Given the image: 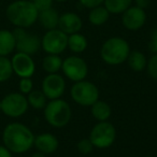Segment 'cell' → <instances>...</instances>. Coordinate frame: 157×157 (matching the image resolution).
Wrapping results in <instances>:
<instances>
[{"instance_id":"obj_1","label":"cell","mask_w":157,"mask_h":157,"mask_svg":"<svg viewBox=\"0 0 157 157\" xmlns=\"http://www.w3.org/2000/svg\"><path fill=\"white\" fill-rule=\"evenodd\" d=\"M35 135L31 129L20 122L8 124L2 131V143L13 154H24L33 147Z\"/></svg>"},{"instance_id":"obj_2","label":"cell","mask_w":157,"mask_h":157,"mask_svg":"<svg viewBox=\"0 0 157 157\" xmlns=\"http://www.w3.org/2000/svg\"><path fill=\"white\" fill-rule=\"evenodd\" d=\"M9 22L15 27L29 28L38 21L39 12L29 0H16L10 3L6 10Z\"/></svg>"},{"instance_id":"obj_3","label":"cell","mask_w":157,"mask_h":157,"mask_svg":"<svg viewBox=\"0 0 157 157\" xmlns=\"http://www.w3.org/2000/svg\"><path fill=\"white\" fill-rule=\"evenodd\" d=\"M130 51V45L124 38L111 37L101 45L100 57L107 65L120 66L127 60Z\"/></svg>"},{"instance_id":"obj_4","label":"cell","mask_w":157,"mask_h":157,"mask_svg":"<svg viewBox=\"0 0 157 157\" xmlns=\"http://www.w3.org/2000/svg\"><path fill=\"white\" fill-rule=\"evenodd\" d=\"M43 113L46 123L54 128H63L67 126L72 118L71 107L61 98L48 101L43 109Z\"/></svg>"},{"instance_id":"obj_5","label":"cell","mask_w":157,"mask_h":157,"mask_svg":"<svg viewBox=\"0 0 157 157\" xmlns=\"http://www.w3.org/2000/svg\"><path fill=\"white\" fill-rule=\"evenodd\" d=\"M70 96L76 105L81 107H90L99 100V90L96 84L87 80L74 82L70 88Z\"/></svg>"},{"instance_id":"obj_6","label":"cell","mask_w":157,"mask_h":157,"mask_svg":"<svg viewBox=\"0 0 157 157\" xmlns=\"http://www.w3.org/2000/svg\"><path fill=\"white\" fill-rule=\"evenodd\" d=\"M90 140L94 147L99 150H105L113 145L116 140V129L113 124L105 121L98 122L92 128L90 132Z\"/></svg>"},{"instance_id":"obj_7","label":"cell","mask_w":157,"mask_h":157,"mask_svg":"<svg viewBox=\"0 0 157 157\" xmlns=\"http://www.w3.org/2000/svg\"><path fill=\"white\" fill-rule=\"evenodd\" d=\"M29 109L26 95L22 93H10L1 99V112L11 118H18L25 115Z\"/></svg>"},{"instance_id":"obj_8","label":"cell","mask_w":157,"mask_h":157,"mask_svg":"<svg viewBox=\"0 0 157 157\" xmlns=\"http://www.w3.org/2000/svg\"><path fill=\"white\" fill-rule=\"evenodd\" d=\"M61 71L71 82L83 81L88 75V65L81 56L71 55L63 60Z\"/></svg>"},{"instance_id":"obj_9","label":"cell","mask_w":157,"mask_h":157,"mask_svg":"<svg viewBox=\"0 0 157 157\" xmlns=\"http://www.w3.org/2000/svg\"><path fill=\"white\" fill-rule=\"evenodd\" d=\"M68 35L58 28L46 30L41 38V48L46 54L60 55L67 50Z\"/></svg>"},{"instance_id":"obj_10","label":"cell","mask_w":157,"mask_h":157,"mask_svg":"<svg viewBox=\"0 0 157 157\" xmlns=\"http://www.w3.org/2000/svg\"><path fill=\"white\" fill-rule=\"evenodd\" d=\"M13 35L16 41V52L25 53L33 56L41 48V38H39L35 33H28L25 28L15 27Z\"/></svg>"},{"instance_id":"obj_11","label":"cell","mask_w":157,"mask_h":157,"mask_svg":"<svg viewBox=\"0 0 157 157\" xmlns=\"http://www.w3.org/2000/svg\"><path fill=\"white\" fill-rule=\"evenodd\" d=\"M41 90L48 100L61 98L66 90V81L61 74H46L42 80Z\"/></svg>"},{"instance_id":"obj_12","label":"cell","mask_w":157,"mask_h":157,"mask_svg":"<svg viewBox=\"0 0 157 157\" xmlns=\"http://www.w3.org/2000/svg\"><path fill=\"white\" fill-rule=\"evenodd\" d=\"M13 73L20 78H31L36 72V63L33 56L25 53L16 52L11 58Z\"/></svg>"},{"instance_id":"obj_13","label":"cell","mask_w":157,"mask_h":157,"mask_svg":"<svg viewBox=\"0 0 157 157\" xmlns=\"http://www.w3.org/2000/svg\"><path fill=\"white\" fill-rule=\"evenodd\" d=\"M146 22L145 10L131 6L122 14V23L127 30L137 31L144 26Z\"/></svg>"},{"instance_id":"obj_14","label":"cell","mask_w":157,"mask_h":157,"mask_svg":"<svg viewBox=\"0 0 157 157\" xmlns=\"http://www.w3.org/2000/svg\"><path fill=\"white\" fill-rule=\"evenodd\" d=\"M83 27V22L81 17L73 12H66L59 15L58 29H60L66 35H72V33H80Z\"/></svg>"},{"instance_id":"obj_15","label":"cell","mask_w":157,"mask_h":157,"mask_svg":"<svg viewBox=\"0 0 157 157\" xmlns=\"http://www.w3.org/2000/svg\"><path fill=\"white\" fill-rule=\"evenodd\" d=\"M33 146L37 151L45 155L53 154L58 150L59 141L55 135L51 132H42L38 136H35Z\"/></svg>"},{"instance_id":"obj_16","label":"cell","mask_w":157,"mask_h":157,"mask_svg":"<svg viewBox=\"0 0 157 157\" xmlns=\"http://www.w3.org/2000/svg\"><path fill=\"white\" fill-rule=\"evenodd\" d=\"M16 41L13 31L0 29V56H9L15 51Z\"/></svg>"},{"instance_id":"obj_17","label":"cell","mask_w":157,"mask_h":157,"mask_svg":"<svg viewBox=\"0 0 157 157\" xmlns=\"http://www.w3.org/2000/svg\"><path fill=\"white\" fill-rule=\"evenodd\" d=\"M59 15L60 14L53 8H50L48 10L39 12L38 15V21L41 24V26L46 30L58 28V22H59Z\"/></svg>"},{"instance_id":"obj_18","label":"cell","mask_w":157,"mask_h":157,"mask_svg":"<svg viewBox=\"0 0 157 157\" xmlns=\"http://www.w3.org/2000/svg\"><path fill=\"white\" fill-rule=\"evenodd\" d=\"M88 41L87 38L80 33H72L68 36V45L67 48H69L70 52L73 54H81L87 48Z\"/></svg>"},{"instance_id":"obj_19","label":"cell","mask_w":157,"mask_h":157,"mask_svg":"<svg viewBox=\"0 0 157 157\" xmlns=\"http://www.w3.org/2000/svg\"><path fill=\"white\" fill-rule=\"evenodd\" d=\"M92 115L97 122H105L109 121L112 114V109L109 103L102 100H97L94 105H90Z\"/></svg>"},{"instance_id":"obj_20","label":"cell","mask_w":157,"mask_h":157,"mask_svg":"<svg viewBox=\"0 0 157 157\" xmlns=\"http://www.w3.org/2000/svg\"><path fill=\"white\" fill-rule=\"evenodd\" d=\"M126 61L132 71L141 72L145 70L147 58H146L145 54L140 51H130Z\"/></svg>"},{"instance_id":"obj_21","label":"cell","mask_w":157,"mask_h":157,"mask_svg":"<svg viewBox=\"0 0 157 157\" xmlns=\"http://www.w3.org/2000/svg\"><path fill=\"white\" fill-rule=\"evenodd\" d=\"M110 12L102 5L90 9V13H88V21L94 26H102L108 22Z\"/></svg>"},{"instance_id":"obj_22","label":"cell","mask_w":157,"mask_h":157,"mask_svg":"<svg viewBox=\"0 0 157 157\" xmlns=\"http://www.w3.org/2000/svg\"><path fill=\"white\" fill-rule=\"evenodd\" d=\"M63 66V58L59 55L48 54L42 59V68L46 72V74L51 73H58L61 71Z\"/></svg>"},{"instance_id":"obj_23","label":"cell","mask_w":157,"mask_h":157,"mask_svg":"<svg viewBox=\"0 0 157 157\" xmlns=\"http://www.w3.org/2000/svg\"><path fill=\"white\" fill-rule=\"evenodd\" d=\"M26 97L29 107L35 110H43L48 100L41 90H33Z\"/></svg>"},{"instance_id":"obj_24","label":"cell","mask_w":157,"mask_h":157,"mask_svg":"<svg viewBox=\"0 0 157 157\" xmlns=\"http://www.w3.org/2000/svg\"><path fill=\"white\" fill-rule=\"evenodd\" d=\"M132 0H105L103 6L110 14H123L129 7H131Z\"/></svg>"},{"instance_id":"obj_25","label":"cell","mask_w":157,"mask_h":157,"mask_svg":"<svg viewBox=\"0 0 157 157\" xmlns=\"http://www.w3.org/2000/svg\"><path fill=\"white\" fill-rule=\"evenodd\" d=\"M13 75L11 59L8 56H0V83H5Z\"/></svg>"},{"instance_id":"obj_26","label":"cell","mask_w":157,"mask_h":157,"mask_svg":"<svg viewBox=\"0 0 157 157\" xmlns=\"http://www.w3.org/2000/svg\"><path fill=\"white\" fill-rule=\"evenodd\" d=\"M94 145H93L92 141L90 140V138H84L81 139L80 141L76 143V150L78 153H81L83 155H87L90 154L94 150Z\"/></svg>"},{"instance_id":"obj_27","label":"cell","mask_w":157,"mask_h":157,"mask_svg":"<svg viewBox=\"0 0 157 157\" xmlns=\"http://www.w3.org/2000/svg\"><path fill=\"white\" fill-rule=\"evenodd\" d=\"M146 72L153 80H157V54H153L146 63Z\"/></svg>"},{"instance_id":"obj_28","label":"cell","mask_w":157,"mask_h":157,"mask_svg":"<svg viewBox=\"0 0 157 157\" xmlns=\"http://www.w3.org/2000/svg\"><path fill=\"white\" fill-rule=\"evenodd\" d=\"M18 90L23 95H28L33 90V81L31 78H22L18 82Z\"/></svg>"},{"instance_id":"obj_29","label":"cell","mask_w":157,"mask_h":157,"mask_svg":"<svg viewBox=\"0 0 157 157\" xmlns=\"http://www.w3.org/2000/svg\"><path fill=\"white\" fill-rule=\"evenodd\" d=\"M53 2H54V0H33V6L38 10V12L53 8Z\"/></svg>"},{"instance_id":"obj_30","label":"cell","mask_w":157,"mask_h":157,"mask_svg":"<svg viewBox=\"0 0 157 157\" xmlns=\"http://www.w3.org/2000/svg\"><path fill=\"white\" fill-rule=\"evenodd\" d=\"M148 50L153 54H157V27L153 30L152 35H151L150 42H148Z\"/></svg>"},{"instance_id":"obj_31","label":"cell","mask_w":157,"mask_h":157,"mask_svg":"<svg viewBox=\"0 0 157 157\" xmlns=\"http://www.w3.org/2000/svg\"><path fill=\"white\" fill-rule=\"evenodd\" d=\"M83 7L87 8V9H93L95 7H98L103 3L105 0H78Z\"/></svg>"},{"instance_id":"obj_32","label":"cell","mask_w":157,"mask_h":157,"mask_svg":"<svg viewBox=\"0 0 157 157\" xmlns=\"http://www.w3.org/2000/svg\"><path fill=\"white\" fill-rule=\"evenodd\" d=\"M151 1H152V0H135V3L137 7L145 10L146 8H148V6L151 5Z\"/></svg>"},{"instance_id":"obj_33","label":"cell","mask_w":157,"mask_h":157,"mask_svg":"<svg viewBox=\"0 0 157 157\" xmlns=\"http://www.w3.org/2000/svg\"><path fill=\"white\" fill-rule=\"evenodd\" d=\"M0 157H13V153L2 144L0 145Z\"/></svg>"},{"instance_id":"obj_34","label":"cell","mask_w":157,"mask_h":157,"mask_svg":"<svg viewBox=\"0 0 157 157\" xmlns=\"http://www.w3.org/2000/svg\"><path fill=\"white\" fill-rule=\"evenodd\" d=\"M30 157H46V155L43 154V153H41V152H39V151H37V152L33 153Z\"/></svg>"},{"instance_id":"obj_35","label":"cell","mask_w":157,"mask_h":157,"mask_svg":"<svg viewBox=\"0 0 157 157\" xmlns=\"http://www.w3.org/2000/svg\"><path fill=\"white\" fill-rule=\"evenodd\" d=\"M54 1H57V2H66L67 0H54Z\"/></svg>"},{"instance_id":"obj_36","label":"cell","mask_w":157,"mask_h":157,"mask_svg":"<svg viewBox=\"0 0 157 157\" xmlns=\"http://www.w3.org/2000/svg\"><path fill=\"white\" fill-rule=\"evenodd\" d=\"M0 112H1V99H0Z\"/></svg>"},{"instance_id":"obj_37","label":"cell","mask_w":157,"mask_h":157,"mask_svg":"<svg viewBox=\"0 0 157 157\" xmlns=\"http://www.w3.org/2000/svg\"><path fill=\"white\" fill-rule=\"evenodd\" d=\"M145 157H154V156H152V155H147V156H145Z\"/></svg>"},{"instance_id":"obj_38","label":"cell","mask_w":157,"mask_h":157,"mask_svg":"<svg viewBox=\"0 0 157 157\" xmlns=\"http://www.w3.org/2000/svg\"><path fill=\"white\" fill-rule=\"evenodd\" d=\"M156 157H157V156H156Z\"/></svg>"}]
</instances>
